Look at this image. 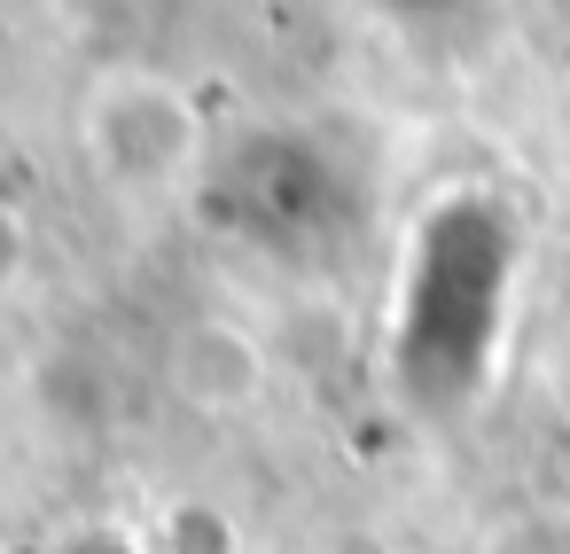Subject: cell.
I'll return each instance as SVG.
<instances>
[{
  "instance_id": "cell-1",
  "label": "cell",
  "mask_w": 570,
  "mask_h": 554,
  "mask_svg": "<svg viewBox=\"0 0 570 554\" xmlns=\"http://www.w3.org/2000/svg\"><path fill=\"white\" fill-rule=\"evenodd\" d=\"M157 375H165V390H173L188 414H204V422H235V414H250V406L266 398L274 359H266V344H258L243 320H227V313H196V320H180V328L165 336Z\"/></svg>"
},
{
  "instance_id": "cell-2",
  "label": "cell",
  "mask_w": 570,
  "mask_h": 554,
  "mask_svg": "<svg viewBox=\"0 0 570 554\" xmlns=\"http://www.w3.org/2000/svg\"><path fill=\"white\" fill-rule=\"evenodd\" d=\"M476 554H570V499H531L484 523Z\"/></svg>"
}]
</instances>
